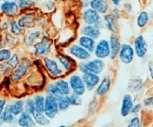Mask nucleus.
I'll return each mask as SVG.
<instances>
[{"mask_svg":"<svg viewBox=\"0 0 153 127\" xmlns=\"http://www.w3.org/2000/svg\"><path fill=\"white\" fill-rule=\"evenodd\" d=\"M110 58L111 59H114L117 55L118 54L120 48V43L119 41L118 37L117 35H113L110 37Z\"/></svg>","mask_w":153,"mask_h":127,"instance_id":"obj_13","label":"nucleus"},{"mask_svg":"<svg viewBox=\"0 0 153 127\" xmlns=\"http://www.w3.org/2000/svg\"><path fill=\"white\" fill-rule=\"evenodd\" d=\"M121 1H122V0H112V2H113V4L116 5H118L121 2Z\"/></svg>","mask_w":153,"mask_h":127,"instance_id":"obj_44","label":"nucleus"},{"mask_svg":"<svg viewBox=\"0 0 153 127\" xmlns=\"http://www.w3.org/2000/svg\"><path fill=\"white\" fill-rule=\"evenodd\" d=\"M11 31L15 35H20L22 33V28H20L19 25L16 22H12L11 23Z\"/></svg>","mask_w":153,"mask_h":127,"instance_id":"obj_36","label":"nucleus"},{"mask_svg":"<svg viewBox=\"0 0 153 127\" xmlns=\"http://www.w3.org/2000/svg\"><path fill=\"white\" fill-rule=\"evenodd\" d=\"M118 54L120 55V58L121 61L126 64V65L130 64L133 61L134 50L129 45L123 44L120 47Z\"/></svg>","mask_w":153,"mask_h":127,"instance_id":"obj_3","label":"nucleus"},{"mask_svg":"<svg viewBox=\"0 0 153 127\" xmlns=\"http://www.w3.org/2000/svg\"><path fill=\"white\" fill-rule=\"evenodd\" d=\"M35 110L41 113H44V109H45V97L43 96L38 95L35 97Z\"/></svg>","mask_w":153,"mask_h":127,"instance_id":"obj_24","label":"nucleus"},{"mask_svg":"<svg viewBox=\"0 0 153 127\" xmlns=\"http://www.w3.org/2000/svg\"><path fill=\"white\" fill-rule=\"evenodd\" d=\"M32 22H33V17L31 16H25V17L20 19L18 22V25H19V27H32L33 26V24H32Z\"/></svg>","mask_w":153,"mask_h":127,"instance_id":"obj_27","label":"nucleus"},{"mask_svg":"<svg viewBox=\"0 0 153 127\" xmlns=\"http://www.w3.org/2000/svg\"><path fill=\"white\" fill-rule=\"evenodd\" d=\"M5 101L2 100H0V116L2 115L3 110L5 109Z\"/></svg>","mask_w":153,"mask_h":127,"instance_id":"obj_41","label":"nucleus"},{"mask_svg":"<svg viewBox=\"0 0 153 127\" xmlns=\"http://www.w3.org/2000/svg\"><path fill=\"white\" fill-rule=\"evenodd\" d=\"M144 104L147 106H149L150 105H152V97H149L148 99H146L144 101Z\"/></svg>","mask_w":153,"mask_h":127,"instance_id":"obj_42","label":"nucleus"},{"mask_svg":"<svg viewBox=\"0 0 153 127\" xmlns=\"http://www.w3.org/2000/svg\"><path fill=\"white\" fill-rule=\"evenodd\" d=\"M11 58V52L9 50L0 51V61H6Z\"/></svg>","mask_w":153,"mask_h":127,"instance_id":"obj_35","label":"nucleus"},{"mask_svg":"<svg viewBox=\"0 0 153 127\" xmlns=\"http://www.w3.org/2000/svg\"><path fill=\"white\" fill-rule=\"evenodd\" d=\"M39 34L40 33H39L38 31H36V32H34V33H32L30 35L29 38H28V41H29V42H31V43L30 44L32 43V42H33V41H35V39L38 38V35H39Z\"/></svg>","mask_w":153,"mask_h":127,"instance_id":"obj_39","label":"nucleus"},{"mask_svg":"<svg viewBox=\"0 0 153 127\" xmlns=\"http://www.w3.org/2000/svg\"><path fill=\"white\" fill-rule=\"evenodd\" d=\"M8 64L12 68H16L19 65V59L18 58V56L16 54H14L12 58H9V61H8Z\"/></svg>","mask_w":153,"mask_h":127,"instance_id":"obj_34","label":"nucleus"},{"mask_svg":"<svg viewBox=\"0 0 153 127\" xmlns=\"http://www.w3.org/2000/svg\"><path fill=\"white\" fill-rule=\"evenodd\" d=\"M149 21V15L146 12H142L137 19V25L139 28H143Z\"/></svg>","mask_w":153,"mask_h":127,"instance_id":"obj_26","label":"nucleus"},{"mask_svg":"<svg viewBox=\"0 0 153 127\" xmlns=\"http://www.w3.org/2000/svg\"><path fill=\"white\" fill-rule=\"evenodd\" d=\"M70 52L72 55L80 60H87L91 58V54L89 53L88 51H87L81 46H73L70 49Z\"/></svg>","mask_w":153,"mask_h":127,"instance_id":"obj_9","label":"nucleus"},{"mask_svg":"<svg viewBox=\"0 0 153 127\" xmlns=\"http://www.w3.org/2000/svg\"><path fill=\"white\" fill-rule=\"evenodd\" d=\"M104 19L106 22V26L110 31H116V22H115V17L114 16H111V15H108V16H105Z\"/></svg>","mask_w":153,"mask_h":127,"instance_id":"obj_29","label":"nucleus"},{"mask_svg":"<svg viewBox=\"0 0 153 127\" xmlns=\"http://www.w3.org/2000/svg\"><path fill=\"white\" fill-rule=\"evenodd\" d=\"M55 84L61 95H68L69 94L70 87L68 82L65 81V80H59V81L56 82Z\"/></svg>","mask_w":153,"mask_h":127,"instance_id":"obj_22","label":"nucleus"},{"mask_svg":"<svg viewBox=\"0 0 153 127\" xmlns=\"http://www.w3.org/2000/svg\"><path fill=\"white\" fill-rule=\"evenodd\" d=\"M58 104L57 98L52 95H48L45 99V109L44 113L48 118L53 119L58 113Z\"/></svg>","mask_w":153,"mask_h":127,"instance_id":"obj_1","label":"nucleus"},{"mask_svg":"<svg viewBox=\"0 0 153 127\" xmlns=\"http://www.w3.org/2000/svg\"><path fill=\"white\" fill-rule=\"evenodd\" d=\"M49 50H50V44L48 41L45 40V38H44L42 42L35 45V54L38 57L48 53Z\"/></svg>","mask_w":153,"mask_h":127,"instance_id":"obj_16","label":"nucleus"},{"mask_svg":"<svg viewBox=\"0 0 153 127\" xmlns=\"http://www.w3.org/2000/svg\"><path fill=\"white\" fill-rule=\"evenodd\" d=\"M48 93L49 94V95H52V96L55 97L57 99L60 96H61L55 84H50V85L48 86Z\"/></svg>","mask_w":153,"mask_h":127,"instance_id":"obj_30","label":"nucleus"},{"mask_svg":"<svg viewBox=\"0 0 153 127\" xmlns=\"http://www.w3.org/2000/svg\"><path fill=\"white\" fill-rule=\"evenodd\" d=\"M57 104H58V109L60 110H65L68 108L70 105L69 97L66 95H61L57 99Z\"/></svg>","mask_w":153,"mask_h":127,"instance_id":"obj_23","label":"nucleus"},{"mask_svg":"<svg viewBox=\"0 0 153 127\" xmlns=\"http://www.w3.org/2000/svg\"><path fill=\"white\" fill-rule=\"evenodd\" d=\"M69 101L70 104L73 105V106H79L82 103V100L80 97L75 94L69 97Z\"/></svg>","mask_w":153,"mask_h":127,"instance_id":"obj_32","label":"nucleus"},{"mask_svg":"<svg viewBox=\"0 0 153 127\" xmlns=\"http://www.w3.org/2000/svg\"><path fill=\"white\" fill-rule=\"evenodd\" d=\"M83 34L86 36H88L93 39H97L100 35V31L97 27L92 26V25H90L88 26L85 27L82 31Z\"/></svg>","mask_w":153,"mask_h":127,"instance_id":"obj_19","label":"nucleus"},{"mask_svg":"<svg viewBox=\"0 0 153 127\" xmlns=\"http://www.w3.org/2000/svg\"><path fill=\"white\" fill-rule=\"evenodd\" d=\"M2 120L6 123H11L13 120V114H12V105H9L4 109V112L2 113Z\"/></svg>","mask_w":153,"mask_h":127,"instance_id":"obj_25","label":"nucleus"},{"mask_svg":"<svg viewBox=\"0 0 153 127\" xmlns=\"http://www.w3.org/2000/svg\"><path fill=\"white\" fill-rule=\"evenodd\" d=\"M134 45H135V51L136 55L139 58H144L148 50V45L144 38L142 35L138 36L135 40Z\"/></svg>","mask_w":153,"mask_h":127,"instance_id":"obj_6","label":"nucleus"},{"mask_svg":"<svg viewBox=\"0 0 153 127\" xmlns=\"http://www.w3.org/2000/svg\"><path fill=\"white\" fill-rule=\"evenodd\" d=\"M31 115L33 116L34 120H35V122L38 124H39V125L48 126L50 124L49 120L47 118V117H46L45 115H44L43 113L38 112L35 110Z\"/></svg>","mask_w":153,"mask_h":127,"instance_id":"obj_21","label":"nucleus"},{"mask_svg":"<svg viewBox=\"0 0 153 127\" xmlns=\"http://www.w3.org/2000/svg\"><path fill=\"white\" fill-rule=\"evenodd\" d=\"M82 80L85 84V87H87L88 90L91 91L99 83L100 77L96 74L87 72V73H84Z\"/></svg>","mask_w":153,"mask_h":127,"instance_id":"obj_7","label":"nucleus"},{"mask_svg":"<svg viewBox=\"0 0 153 127\" xmlns=\"http://www.w3.org/2000/svg\"><path fill=\"white\" fill-rule=\"evenodd\" d=\"M19 124L21 126L24 127H31L35 126V122L34 121L33 118L31 117L29 113H22L19 117Z\"/></svg>","mask_w":153,"mask_h":127,"instance_id":"obj_15","label":"nucleus"},{"mask_svg":"<svg viewBox=\"0 0 153 127\" xmlns=\"http://www.w3.org/2000/svg\"><path fill=\"white\" fill-rule=\"evenodd\" d=\"M31 64L28 59H24L22 62V64L19 66V68L16 70V71L12 74V80H19L24 76L27 71L29 69Z\"/></svg>","mask_w":153,"mask_h":127,"instance_id":"obj_8","label":"nucleus"},{"mask_svg":"<svg viewBox=\"0 0 153 127\" xmlns=\"http://www.w3.org/2000/svg\"><path fill=\"white\" fill-rule=\"evenodd\" d=\"M80 45L89 52H93L95 48V41L88 36L81 37L80 39Z\"/></svg>","mask_w":153,"mask_h":127,"instance_id":"obj_18","label":"nucleus"},{"mask_svg":"<svg viewBox=\"0 0 153 127\" xmlns=\"http://www.w3.org/2000/svg\"><path fill=\"white\" fill-rule=\"evenodd\" d=\"M25 110L28 113H29L30 114H32L34 113V111L35 110V103H34V100L29 99L26 101L25 103Z\"/></svg>","mask_w":153,"mask_h":127,"instance_id":"obj_33","label":"nucleus"},{"mask_svg":"<svg viewBox=\"0 0 153 127\" xmlns=\"http://www.w3.org/2000/svg\"><path fill=\"white\" fill-rule=\"evenodd\" d=\"M110 84H111L110 79L107 77H105V78L102 80L101 84H100L97 90V93L98 95H100V96H103V95L106 94V93L109 91V90H110Z\"/></svg>","mask_w":153,"mask_h":127,"instance_id":"obj_20","label":"nucleus"},{"mask_svg":"<svg viewBox=\"0 0 153 127\" xmlns=\"http://www.w3.org/2000/svg\"><path fill=\"white\" fill-rule=\"evenodd\" d=\"M95 55L100 59L109 57L110 54V44L106 40H101L95 48Z\"/></svg>","mask_w":153,"mask_h":127,"instance_id":"obj_5","label":"nucleus"},{"mask_svg":"<svg viewBox=\"0 0 153 127\" xmlns=\"http://www.w3.org/2000/svg\"><path fill=\"white\" fill-rule=\"evenodd\" d=\"M140 126V120H139V118L138 117H134L132 120H131L130 123H129V126Z\"/></svg>","mask_w":153,"mask_h":127,"instance_id":"obj_38","label":"nucleus"},{"mask_svg":"<svg viewBox=\"0 0 153 127\" xmlns=\"http://www.w3.org/2000/svg\"><path fill=\"white\" fill-rule=\"evenodd\" d=\"M1 9H2V12L7 16H13L17 13L19 7H18L17 4L15 2H6L2 4Z\"/></svg>","mask_w":153,"mask_h":127,"instance_id":"obj_17","label":"nucleus"},{"mask_svg":"<svg viewBox=\"0 0 153 127\" xmlns=\"http://www.w3.org/2000/svg\"><path fill=\"white\" fill-rule=\"evenodd\" d=\"M70 85L74 93L76 95L81 96L85 93L86 87L81 77L78 75H74L70 78Z\"/></svg>","mask_w":153,"mask_h":127,"instance_id":"obj_4","label":"nucleus"},{"mask_svg":"<svg viewBox=\"0 0 153 127\" xmlns=\"http://www.w3.org/2000/svg\"><path fill=\"white\" fill-rule=\"evenodd\" d=\"M33 4V2L31 0H20L19 1L20 7H29Z\"/></svg>","mask_w":153,"mask_h":127,"instance_id":"obj_37","label":"nucleus"},{"mask_svg":"<svg viewBox=\"0 0 153 127\" xmlns=\"http://www.w3.org/2000/svg\"><path fill=\"white\" fill-rule=\"evenodd\" d=\"M133 106V101L130 95H125L123 99L122 107H121V115L123 117H126L131 112Z\"/></svg>","mask_w":153,"mask_h":127,"instance_id":"obj_11","label":"nucleus"},{"mask_svg":"<svg viewBox=\"0 0 153 127\" xmlns=\"http://www.w3.org/2000/svg\"><path fill=\"white\" fill-rule=\"evenodd\" d=\"M104 69V63L102 60L96 59L94 61H89L84 65H82L80 70L83 73H94L96 74H100Z\"/></svg>","mask_w":153,"mask_h":127,"instance_id":"obj_2","label":"nucleus"},{"mask_svg":"<svg viewBox=\"0 0 153 127\" xmlns=\"http://www.w3.org/2000/svg\"><path fill=\"white\" fill-rule=\"evenodd\" d=\"M44 62H45L46 68L48 70V71L54 76H58L62 73V71L59 68L57 63L54 60L45 58L44 59Z\"/></svg>","mask_w":153,"mask_h":127,"instance_id":"obj_12","label":"nucleus"},{"mask_svg":"<svg viewBox=\"0 0 153 127\" xmlns=\"http://www.w3.org/2000/svg\"><path fill=\"white\" fill-rule=\"evenodd\" d=\"M141 107H142L141 104L136 105V106H134V107H133V106H132V110H131L130 113H137L138 112H139V110H140Z\"/></svg>","mask_w":153,"mask_h":127,"instance_id":"obj_40","label":"nucleus"},{"mask_svg":"<svg viewBox=\"0 0 153 127\" xmlns=\"http://www.w3.org/2000/svg\"><path fill=\"white\" fill-rule=\"evenodd\" d=\"M24 103L22 101H17L14 104L12 105V110L13 116H18L22 113Z\"/></svg>","mask_w":153,"mask_h":127,"instance_id":"obj_28","label":"nucleus"},{"mask_svg":"<svg viewBox=\"0 0 153 127\" xmlns=\"http://www.w3.org/2000/svg\"><path fill=\"white\" fill-rule=\"evenodd\" d=\"M58 58H59V61L61 63V65L65 67V69L70 70L71 68L72 65H71V62L70 61L69 58L65 57V56H61V55L58 56Z\"/></svg>","mask_w":153,"mask_h":127,"instance_id":"obj_31","label":"nucleus"},{"mask_svg":"<svg viewBox=\"0 0 153 127\" xmlns=\"http://www.w3.org/2000/svg\"><path fill=\"white\" fill-rule=\"evenodd\" d=\"M91 6L92 9L102 14L106 13L109 8L106 0H92L91 2Z\"/></svg>","mask_w":153,"mask_h":127,"instance_id":"obj_14","label":"nucleus"},{"mask_svg":"<svg viewBox=\"0 0 153 127\" xmlns=\"http://www.w3.org/2000/svg\"><path fill=\"white\" fill-rule=\"evenodd\" d=\"M84 20L87 24L94 25L97 23L100 19V16L97 11L94 10L92 9H87L84 12L83 15Z\"/></svg>","mask_w":153,"mask_h":127,"instance_id":"obj_10","label":"nucleus"},{"mask_svg":"<svg viewBox=\"0 0 153 127\" xmlns=\"http://www.w3.org/2000/svg\"><path fill=\"white\" fill-rule=\"evenodd\" d=\"M149 71H150V73H151V77L152 78V77H153V75H152V61H151V63H149Z\"/></svg>","mask_w":153,"mask_h":127,"instance_id":"obj_43","label":"nucleus"}]
</instances>
